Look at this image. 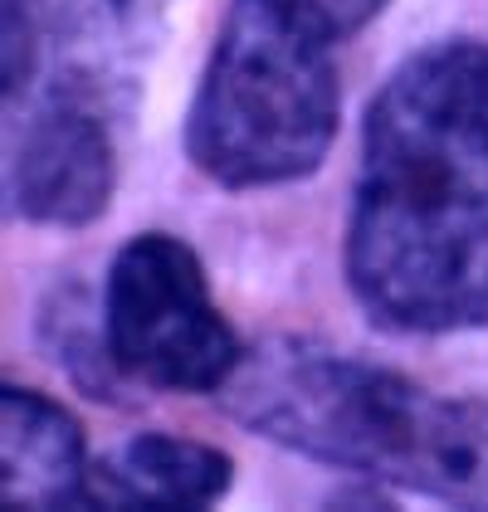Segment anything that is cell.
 Here are the masks:
<instances>
[{"instance_id": "obj_6", "label": "cell", "mask_w": 488, "mask_h": 512, "mask_svg": "<svg viewBox=\"0 0 488 512\" xmlns=\"http://www.w3.org/2000/svg\"><path fill=\"white\" fill-rule=\"evenodd\" d=\"M88 449L79 420L49 395L5 381L0 391V498L5 508L88 503Z\"/></svg>"}, {"instance_id": "obj_7", "label": "cell", "mask_w": 488, "mask_h": 512, "mask_svg": "<svg viewBox=\"0 0 488 512\" xmlns=\"http://www.w3.org/2000/svg\"><path fill=\"white\" fill-rule=\"evenodd\" d=\"M235 483L225 449L181 434H132L88 473V503L98 508H205Z\"/></svg>"}, {"instance_id": "obj_4", "label": "cell", "mask_w": 488, "mask_h": 512, "mask_svg": "<svg viewBox=\"0 0 488 512\" xmlns=\"http://www.w3.org/2000/svg\"><path fill=\"white\" fill-rule=\"evenodd\" d=\"M103 356L118 381L176 395H220L240 371V332L220 313L201 254L186 239L147 230L113 254L103 283Z\"/></svg>"}, {"instance_id": "obj_1", "label": "cell", "mask_w": 488, "mask_h": 512, "mask_svg": "<svg viewBox=\"0 0 488 512\" xmlns=\"http://www.w3.org/2000/svg\"><path fill=\"white\" fill-rule=\"evenodd\" d=\"M347 288L371 322L440 337L488 327V44L435 40L362 122Z\"/></svg>"}, {"instance_id": "obj_8", "label": "cell", "mask_w": 488, "mask_h": 512, "mask_svg": "<svg viewBox=\"0 0 488 512\" xmlns=\"http://www.w3.org/2000/svg\"><path fill=\"white\" fill-rule=\"evenodd\" d=\"M279 5L288 15H298L303 25H313L318 35H327L332 44H342L362 35L391 0H279Z\"/></svg>"}, {"instance_id": "obj_2", "label": "cell", "mask_w": 488, "mask_h": 512, "mask_svg": "<svg viewBox=\"0 0 488 512\" xmlns=\"http://www.w3.org/2000/svg\"><path fill=\"white\" fill-rule=\"evenodd\" d=\"M220 400L249 434L323 469L488 508V400H449L308 337L249 347Z\"/></svg>"}, {"instance_id": "obj_5", "label": "cell", "mask_w": 488, "mask_h": 512, "mask_svg": "<svg viewBox=\"0 0 488 512\" xmlns=\"http://www.w3.org/2000/svg\"><path fill=\"white\" fill-rule=\"evenodd\" d=\"M118 181L103 83L54 69L35 108L20 118L10 152V205L44 230H83L103 220Z\"/></svg>"}, {"instance_id": "obj_3", "label": "cell", "mask_w": 488, "mask_h": 512, "mask_svg": "<svg viewBox=\"0 0 488 512\" xmlns=\"http://www.w3.org/2000/svg\"><path fill=\"white\" fill-rule=\"evenodd\" d=\"M337 44L279 0H230L186 108V157L225 191L313 176L337 137Z\"/></svg>"}]
</instances>
